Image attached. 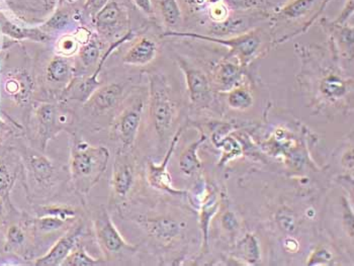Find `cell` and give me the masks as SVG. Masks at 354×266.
<instances>
[{"mask_svg": "<svg viewBox=\"0 0 354 266\" xmlns=\"http://www.w3.org/2000/svg\"><path fill=\"white\" fill-rule=\"evenodd\" d=\"M100 49V41L95 36L89 37L86 42L83 44L78 51V56L84 68H93L95 65L97 66L102 59Z\"/></svg>", "mask_w": 354, "mask_h": 266, "instance_id": "f1b7e54d", "label": "cell"}, {"mask_svg": "<svg viewBox=\"0 0 354 266\" xmlns=\"http://www.w3.org/2000/svg\"><path fill=\"white\" fill-rule=\"evenodd\" d=\"M4 91L17 104H28L34 91L32 76L24 69H14L6 73Z\"/></svg>", "mask_w": 354, "mask_h": 266, "instance_id": "ffe728a7", "label": "cell"}, {"mask_svg": "<svg viewBox=\"0 0 354 266\" xmlns=\"http://www.w3.org/2000/svg\"><path fill=\"white\" fill-rule=\"evenodd\" d=\"M333 261V254L324 247H318L314 250L308 258V265H329Z\"/></svg>", "mask_w": 354, "mask_h": 266, "instance_id": "d590c367", "label": "cell"}, {"mask_svg": "<svg viewBox=\"0 0 354 266\" xmlns=\"http://www.w3.org/2000/svg\"><path fill=\"white\" fill-rule=\"evenodd\" d=\"M75 73V66L69 56L53 57L46 67V80L48 84L62 87L63 91L71 84Z\"/></svg>", "mask_w": 354, "mask_h": 266, "instance_id": "44dd1931", "label": "cell"}, {"mask_svg": "<svg viewBox=\"0 0 354 266\" xmlns=\"http://www.w3.org/2000/svg\"><path fill=\"white\" fill-rule=\"evenodd\" d=\"M109 151L106 146L91 145L88 142H71L69 159V178L74 191L86 196L100 182L109 167Z\"/></svg>", "mask_w": 354, "mask_h": 266, "instance_id": "7a4b0ae2", "label": "cell"}, {"mask_svg": "<svg viewBox=\"0 0 354 266\" xmlns=\"http://www.w3.org/2000/svg\"><path fill=\"white\" fill-rule=\"evenodd\" d=\"M354 12V0H346L340 15L336 19H332L336 23H347L348 19L353 17Z\"/></svg>", "mask_w": 354, "mask_h": 266, "instance_id": "74e56055", "label": "cell"}, {"mask_svg": "<svg viewBox=\"0 0 354 266\" xmlns=\"http://www.w3.org/2000/svg\"><path fill=\"white\" fill-rule=\"evenodd\" d=\"M187 3L189 4V8L196 12H201V10H207V0H187Z\"/></svg>", "mask_w": 354, "mask_h": 266, "instance_id": "7bdbcfd3", "label": "cell"}, {"mask_svg": "<svg viewBox=\"0 0 354 266\" xmlns=\"http://www.w3.org/2000/svg\"><path fill=\"white\" fill-rule=\"evenodd\" d=\"M83 226L82 219L76 222L68 230L65 231L64 234L60 237L54 245L50 248L49 251L39 257L34 261L36 266H60L66 259L70 252L80 243V239L83 236Z\"/></svg>", "mask_w": 354, "mask_h": 266, "instance_id": "2e32d148", "label": "cell"}, {"mask_svg": "<svg viewBox=\"0 0 354 266\" xmlns=\"http://www.w3.org/2000/svg\"><path fill=\"white\" fill-rule=\"evenodd\" d=\"M0 28L6 36L15 41L30 40L34 42L47 43L51 40L50 35L41 28L21 27L8 21L3 15H0Z\"/></svg>", "mask_w": 354, "mask_h": 266, "instance_id": "603a6c76", "label": "cell"}, {"mask_svg": "<svg viewBox=\"0 0 354 266\" xmlns=\"http://www.w3.org/2000/svg\"><path fill=\"white\" fill-rule=\"evenodd\" d=\"M36 122V138L40 146V151L45 152L50 141L56 138L60 133L71 125V117L63 112L59 106L50 102H44L37 108L35 113Z\"/></svg>", "mask_w": 354, "mask_h": 266, "instance_id": "7c38bea8", "label": "cell"}, {"mask_svg": "<svg viewBox=\"0 0 354 266\" xmlns=\"http://www.w3.org/2000/svg\"><path fill=\"white\" fill-rule=\"evenodd\" d=\"M139 169L132 151L120 149L113 164L109 187L111 202L121 210L136 193L139 184Z\"/></svg>", "mask_w": 354, "mask_h": 266, "instance_id": "5b68a950", "label": "cell"}, {"mask_svg": "<svg viewBox=\"0 0 354 266\" xmlns=\"http://www.w3.org/2000/svg\"><path fill=\"white\" fill-rule=\"evenodd\" d=\"M233 12L244 14L248 12H270L266 10V0H224Z\"/></svg>", "mask_w": 354, "mask_h": 266, "instance_id": "d6a6232c", "label": "cell"}, {"mask_svg": "<svg viewBox=\"0 0 354 266\" xmlns=\"http://www.w3.org/2000/svg\"><path fill=\"white\" fill-rule=\"evenodd\" d=\"M286 251L297 252L299 250V242L292 237H288L283 242Z\"/></svg>", "mask_w": 354, "mask_h": 266, "instance_id": "ee69618b", "label": "cell"}, {"mask_svg": "<svg viewBox=\"0 0 354 266\" xmlns=\"http://www.w3.org/2000/svg\"><path fill=\"white\" fill-rule=\"evenodd\" d=\"M301 66L297 76L301 93L315 113H346L353 110V77L330 48L295 46Z\"/></svg>", "mask_w": 354, "mask_h": 266, "instance_id": "6da1fadb", "label": "cell"}, {"mask_svg": "<svg viewBox=\"0 0 354 266\" xmlns=\"http://www.w3.org/2000/svg\"><path fill=\"white\" fill-rule=\"evenodd\" d=\"M136 222L151 239L164 247L180 241L187 229L185 220L169 213L141 215L136 218Z\"/></svg>", "mask_w": 354, "mask_h": 266, "instance_id": "30bf717a", "label": "cell"}, {"mask_svg": "<svg viewBox=\"0 0 354 266\" xmlns=\"http://www.w3.org/2000/svg\"><path fill=\"white\" fill-rule=\"evenodd\" d=\"M221 200L214 191L205 189L204 196L202 198L201 204L200 222L202 229L203 236H204V247L207 248V240H209V228L211 220L217 213L220 209Z\"/></svg>", "mask_w": 354, "mask_h": 266, "instance_id": "83f0119b", "label": "cell"}, {"mask_svg": "<svg viewBox=\"0 0 354 266\" xmlns=\"http://www.w3.org/2000/svg\"><path fill=\"white\" fill-rule=\"evenodd\" d=\"M221 2H224V0H207V4H209V6L221 3Z\"/></svg>", "mask_w": 354, "mask_h": 266, "instance_id": "f6af8a7d", "label": "cell"}, {"mask_svg": "<svg viewBox=\"0 0 354 266\" xmlns=\"http://www.w3.org/2000/svg\"><path fill=\"white\" fill-rule=\"evenodd\" d=\"M109 0H86L85 3V10L95 15L106 6Z\"/></svg>", "mask_w": 354, "mask_h": 266, "instance_id": "60d3db41", "label": "cell"}, {"mask_svg": "<svg viewBox=\"0 0 354 266\" xmlns=\"http://www.w3.org/2000/svg\"><path fill=\"white\" fill-rule=\"evenodd\" d=\"M3 237L1 235V231H0V245H3Z\"/></svg>", "mask_w": 354, "mask_h": 266, "instance_id": "7dc6e473", "label": "cell"}, {"mask_svg": "<svg viewBox=\"0 0 354 266\" xmlns=\"http://www.w3.org/2000/svg\"><path fill=\"white\" fill-rule=\"evenodd\" d=\"M62 1H65V2H74V1H75V0H62Z\"/></svg>", "mask_w": 354, "mask_h": 266, "instance_id": "c3c4849f", "label": "cell"}, {"mask_svg": "<svg viewBox=\"0 0 354 266\" xmlns=\"http://www.w3.org/2000/svg\"><path fill=\"white\" fill-rule=\"evenodd\" d=\"M93 226L96 243L100 246L106 261L123 258L137 252V246L124 240L104 207H100L95 211Z\"/></svg>", "mask_w": 354, "mask_h": 266, "instance_id": "52a82bcc", "label": "cell"}, {"mask_svg": "<svg viewBox=\"0 0 354 266\" xmlns=\"http://www.w3.org/2000/svg\"><path fill=\"white\" fill-rule=\"evenodd\" d=\"M158 45L149 37H141L131 46L123 57V63L130 66L143 67L156 59Z\"/></svg>", "mask_w": 354, "mask_h": 266, "instance_id": "7402d4cb", "label": "cell"}, {"mask_svg": "<svg viewBox=\"0 0 354 266\" xmlns=\"http://www.w3.org/2000/svg\"><path fill=\"white\" fill-rule=\"evenodd\" d=\"M226 95V102L229 108L239 112L250 110L254 104V95L249 82L238 85L227 93H220Z\"/></svg>", "mask_w": 354, "mask_h": 266, "instance_id": "484cf974", "label": "cell"}, {"mask_svg": "<svg viewBox=\"0 0 354 266\" xmlns=\"http://www.w3.org/2000/svg\"><path fill=\"white\" fill-rule=\"evenodd\" d=\"M164 37H176V38H189L205 42L218 44L228 48V57L236 59L243 67L250 66L253 61L259 57L266 55L273 40L268 36V32L262 28H255L236 35L230 38L222 37L205 36L196 32H183L178 30H168Z\"/></svg>", "mask_w": 354, "mask_h": 266, "instance_id": "277c9868", "label": "cell"}, {"mask_svg": "<svg viewBox=\"0 0 354 266\" xmlns=\"http://www.w3.org/2000/svg\"><path fill=\"white\" fill-rule=\"evenodd\" d=\"M233 59L226 56L212 67L209 76L216 93H227L234 87L247 82L248 74L246 67L240 65L238 61L235 62Z\"/></svg>", "mask_w": 354, "mask_h": 266, "instance_id": "9a60e30c", "label": "cell"}, {"mask_svg": "<svg viewBox=\"0 0 354 266\" xmlns=\"http://www.w3.org/2000/svg\"><path fill=\"white\" fill-rule=\"evenodd\" d=\"M159 10L166 27L176 30L183 19L180 8L177 0H159Z\"/></svg>", "mask_w": 354, "mask_h": 266, "instance_id": "4dcf8cb0", "label": "cell"}, {"mask_svg": "<svg viewBox=\"0 0 354 266\" xmlns=\"http://www.w3.org/2000/svg\"><path fill=\"white\" fill-rule=\"evenodd\" d=\"M321 27L326 32L328 45L335 52L340 61H353L354 28L347 23H336L332 19L323 17Z\"/></svg>", "mask_w": 354, "mask_h": 266, "instance_id": "5bb4252c", "label": "cell"}, {"mask_svg": "<svg viewBox=\"0 0 354 266\" xmlns=\"http://www.w3.org/2000/svg\"><path fill=\"white\" fill-rule=\"evenodd\" d=\"M221 222H222L223 228L226 229L228 232H234V231L237 230L238 226H239L238 220L236 219L235 215L232 211H226L223 215Z\"/></svg>", "mask_w": 354, "mask_h": 266, "instance_id": "ab89813d", "label": "cell"}, {"mask_svg": "<svg viewBox=\"0 0 354 266\" xmlns=\"http://www.w3.org/2000/svg\"><path fill=\"white\" fill-rule=\"evenodd\" d=\"M69 17L64 12H57L56 15L45 25L47 30H59L68 26Z\"/></svg>", "mask_w": 354, "mask_h": 266, "instance_id": "8d00e7d4", "label": "cell"}, {"mask_svg": "<svg viewBox=\"0 0 354 266\" xmlns=\"http://www.w3.org/2000/svg\"><path fill=\"white\" fill-rule=\"evenodd\" d=\"M176 59L177 65L185 75L192 108L196 111L209 110L215 102V95L218 93L214 88L209 72L187 57L176 55Z\"/></svg>", "mask_w": 354, "mask_h": 266, "instance_id": "ba28073f", "label": "cell"}, {"mask_svg": "<svg viewBox=\"0 0 354 266\" xmlns=\"http://www.w3.org/2000/svg\"><path fill=\"white\" fill-rule=\"evenodd\" d=\"M237 252L248 265H257L260 261V246L257 236L246 234L238 243Z\"/></svg>", "mask_w": 354, "mask_h": 266, "instance_id": "1f68e13d", "label": "cell"}, {"mask_svg": "<svg viewBox=\"0 0 354 266\" xmlns=\"http://www.w3.org/2000/svg\"><path fill=\"white\" fill-rule=\"evenodd\" d=\"M145 102L141 95L130 97L111 125V137L121 144V149L133 151L143 120Z\"/></svg>", "mask_w": 354, "mask_h": 266, "instance_id": "9c48e42d", "label": "cell"}, {"mask_svg": "<svg viewBox=\"0 0 354 266\" xmlns=\"http://www.w3.org/2000/svg\"><path fill=\"white\" fill-rule=\"evenodd\" d=\"M23 169L21 164H15L8 159L0 158V202L10 205V196L19 172Z\"/></svg>", "mask_w": 354, "mask_h": 266, "instance_id": "d4e9b609", "label": "cell"}, {"mask_svg": "<svg viewBox=\"0 0 354 266\" xmlns=\"http://www.w3.org/2000/svg\"><path fill=\"white\" fill-rule=\"evenodd\" d=\"M149 102L148 123L150 130L160 143L171 140L178 122L179 106L172 93L171 86L162 73L148 74Z\"/></svg>", "mask_w": 354, "mask_h": 266, "instance_id": "3957f363", "label": "cell"}, {"mask_svg": "<svg viewBox=\"0 0 354 266\" xmlns=\"http://www.w3.org/2000/svg\"><path fill=\"white\" fill-rule=\"evenodd\" d=\"M76 222L67 221L54 215H41L32 218V226H34L36 236H48L59 231H67Z\"/></svg>", "mask_w": 354, "mask_h": 266, "instance_id": "4316f807", "label": "cell"}, {"mask_svg": "<svg viewBox=\"0 0 354 266\" xmlns=\"http://www.w3.org/2000/svg\"><path fill=\"white\" fill-rule=\"evenodd\" d=\"M183 132V128L177 129L176 134L174 135L169 142V146H168L165 156L159 164L153 162L151 159L147 161L145 167V178L148 184L153 189H157V191H163V193H169L171 196H187V198L189 196L187 191L177 189L174 187L171 175H170L167 169L170 159H171L174 152L176 151L177 144H178Z\"/></svg>", "mask_w": 354, "mask_h": 266, "instance_id": "4fadbf2b", "label": "cell"}, {"mask_svg": "<svg viewBox=\"0 0 354 266\" xmlns=\"http://www.w3.org/2000/svg\"><path fill=\"white\" fill-rule=\"evenodd\" d=\"M207 14L212 23L214 26H217L228 21L229 17H231L232 10L225 2H221V3L207 6Z\"/></svg>", "mask_w": 354, "mask_h": 266, "instance_id": "836d02e7", "label": "cell"}, {"mask_svg": "<svg viewBox=\"0 0 354 266\" xmlns=\"http://www.w3.org/2000/svg\"><path fill=\"white\" fill-rule=\"evenodd\" d=\"M23 169L28 174V182L39 193H52L60 183V171L55 162L44 152L27 151L24 155Z\"/></svg>", "mask_w": 354, "mask_h": 266, "instance_id": "8fae6325", "label": "cell"}, {"mask_svg": "<svg viewBox=\"0 0 354 266\" xmlns=\"http://www.w3.org/2000/svg\"><path fill=\"white\" fill-rule=\"evenodd\" d=\"M4 128H6V123H4V122L2 121L1 117H0V133L3 131Z\"/></svg>", "mask_w": 354, "mask_h": 266, "instance_id": "bcb514c9", "label": "cell"}, {"mask_svg": "<svg viewBox=\"0 0 354 266\" xmlns=\"http://www.w3.org/2000/svg\"><path fill=\"white\" fill-rule=\"evenodd\" d=\"M34 237H36V234L32 226V218H27L19 223L10 225L4 233V251L25 254Z\"/></svg>", "mask_w": 354, "mask_h": 266, "instance_id": "e0dca14e", "label": "cell"}, {"mask_svg": "<svg viewBox=\"0 0 354 266\" xmlns=\"http://www.w3.org/2000/svg\"><path fill=\"white\" fill-rule=\"evenodd\" d=\"M60 55L70 56L77 50V42L73 38L66 37L60 41Z\"/></svg>", "mask_w": 354, "mask_h": 266, "instance_id": "f35d334b", "label": "cell"}, {"mask_svg": "<svg viewBox=\"0 0 354 266\" xmlns=\"http://www.w3.org/2000/svg\"><path fill=\"white\" fill-rule=\"evenodd\" d=\"M277 221L281 229L286 233H294L298 229V219L288 209H283L277 213Z\"/></svg>", "mask_w": 354, "mask_h": 266, "instance_id": "e575fe53", "label": "cell"}, {"mask_svg": "<svg viewBox=\"0 0 354 266\" xmlns=\"http://www.w3.org/2000/svg\"><path fill=\"white\" fill-rule=\"evenodd\" d=\"M205 140H207V137L202 134L198 140L192 142L181 152L178 165L183 175L194 176V174L198 173L202 170L203 163L198 157V151Z\"/></svg>", "mask_w": 354, "mask_h": 266, "instance_id": "cb8c5ba5", "label": "cell"}, {"mask_svg": "<svg viewBox=\"0 0 354 266\" xmlns=\"http://www.w3.org/2000/svg\"><path fill=\"white\" fill-rule=\"evenodd\" d=\"M137 8L144 12V14L151 15L153 14L152 0H133Z\"/></svg>", "mask_w": 354, "mask_h": 266, "instance_id": "b9f144b4", "label": "cell"}, {"mask_svg": "<svg viewBox=\"0 0 354 266\" xmlns=\"http://www.w3.org/2000/svg\"><path fill=\"white\" fill-rule=\"evenodd\" d=\"M106 263L104 257L95 258L89 255L84 246L80 243L63 261L62 266H95L106 265Z\"/></svg>", "mask_w": 354, "mask_h": 266, "instance_id": "f546056e", "label": "cell"}, {"mask_svg": "<svg viewBox=\"0 0 354 266\" xmlns=\"http://www.w3.org/2000/svg\"><path fill=\"white\" fill-rule=\"evenodd\" d=\"M124 97V86L119 84H109L100 86L88 98L84 106L91 112L104 113L113 110L121 104Z\"/></svg>", "mask_w": 354, "mask_h": 266, "instance_id": "d6986e66", "label": "cell"}, {"mask_svg": "<svg viewBox=\"0 0 354 266\" xmlns=\"http://www.w3.org/2000/svg\"><path fill=\"white\" fill-rule=\"evenodd\" d=\"M331 0H290L283 8L268 14L272 28L283 23L297 26L294 37L304 34L313 26Z\"/></svg>", "mask_w": 354, "mask_h": 266, "instance_id": "8992f818", "label": "cell"}, {"mask_svg": "<svg viewBox=\"0 0 354 266\" xmlns=\"http://www.w3.org/2000/svg\"><path fill=\"white\" fill-rule=\"evenodd\" d=\"M95 21L96 28L102 34L111 37L123 32L128 17L122 6L115 0H111L95 15Z\"/></svg>", "mask_w": 354, "mask_h": 266, "instance_id": "ac0fdd59", "label": "cell"}]
</instances>
